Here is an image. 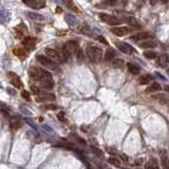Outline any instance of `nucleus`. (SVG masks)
<instances>
[{
    "label": "nucleus",
    "mask_w": 169,
    "mask_h": 169,
    "mask_svg": "<svg viewBox=\"0 0 169 169\" xmlns=\"http://www.w3.org/2000/svg\"><path fill=\"white\" fill-rule=\"evenodd\" d=\"M86 53L92 61H99L103 58V50L95 44H89L86 50Z\"/></svg>",
    "instance_id": "nucleus-1"
},
{
    "label": "nucleus",
    "mask_w": 169,
    "mask_h": 169,
    "mask_svg": "<svg viewBox=\"0 0 169 169\" xmlns=\"http://www.w3.org/2000/svg\"><path fill=\"white\" fill-rule=\"evenodd\" d=\"M39 82L41 84V87H44V89H52L54 87V80L52 75H51L50 72L44 70V73L41 75L40 79H39Z\"/></svg>",
    "instance_id": "nucleus-2"
},
{
    "label": "nucleus",
    "mask_w": 169,
    "mask_h": 169,
    "mask_svg": "<svg viewBox=\"0 0 169 169\" xmlns=\"http://www.w3.org/2000/svg\"><path fill=\"white\" fill-rule=\"evenodd\" d=\"M46 55L49 59H51V60L54 61V63H56L65 61V59H63V57L61 56V54L59 53L58 51L54 50V49L47 48L46 49Z\"/></svg>",
    "instance_id": "nucleus-3"
},
{
    "label": "nucleus",
    "mask_w": 169,
    "mask_h": 169,
    "mask_svg": "<svg viewBox=\"0 0 169 169\" xmlns=\"http://www.w3.org/2000/svg\"><path fill=\"white\" fill-rule=\"evenodd\" d=\"M99 18H101V20H103L104 22L108 23L109 25H118V24H121L122 22H123L121 19L116 18L115 16L106 14V13H101V14H99Z\"/></svg>",
    "instance_id": "nucleus-4"
},
{
    "label": "nucleus",
    "mask_w": 169,
    "mask_h": 169,
    "mask_svg": "<svg viewBox=\"0 0 169 169\" xmlns=\"http://www.w3.org/2000/svg\"><path fill=\"white\" fill-rule=\"evenodd\" d=\"M37 60L41 63L42 66H44L46 68H49V69H52V70H57L58 68V63H54L51 59H49L47 56L44 55H38L37 56Z\"/></svg>",
    "instance_id": "nucleus-5"
},
{
    "label": "nucleus",
    "mask_w": 169,
    "mask_h": 169,
    "mask_svg": "<svg viewBox=\"0 0 169 169\" xmlns=\"http://www.w3.org/2000/svg\"><path fill=\"white\" fill-rule=\"evenodd\" d=\"M116 46H117L118 50L122 51V52L125 54H132L133 52H134V48H133L131 44H127V42H124V41L118 42Z\"/></svg>",
    "instance_id": "nucleus-6"
},
{
    "label": "nucleus",
    "mask_w": 169,
    "mask_h": 169,
    "mask_svg": "<svg viewBox=\"0 0 169 169\" xmlns=\"http://www.w3.org/2000/svg\"><path fill=\"white\" fill-rule=\"evenodd\" d=\"M110 31L115 35V36H125L128 33H130L132 30L127 27H117V28H111Z\"/></svg>",
    "instance_id": "nucleus-7"
},
{
    "label": "nucleus",
    "mask_w": 169,
    "mask_h": 169,
    "mask_svg": "<svg viewBox=\"0 0 169 169\" xmlns=\"http://www.w3.org/2000/svg\"><path fill=\"white\" fill-rule=\"evenodd\" d=\"M24 4L29 5L32 9H35V10H39V9H42V7L46 5L44 1H41V0H30V1H23Z\"/></svg>",
    "instance_id": "nucleus-8"
},
{
    "label": "nucleus",
    "mask_w": 169,
    "mask_h": 169,
    "mask_svg": "<svg viewBox=\"0 0 169 169\" xmlns=\"http://www.w3.org/2000/svg\"><path fill=\"white\" fill-rule=\"evenodd\" d=\"M9 78L12 84H14V87L16 88H21L22 87V82L20 80V78L18 77V75L14 72H9Z\"/></svg>",
    "instance_id": "nucleus-9"
},
{
    "label": "nucleus",
    "mask_w": 169,
    "mask_h": 169,
    "mask_svg": "<svg viewBox=\"0 0 169 169\" xmlns=\"http://www.w3.org/2000/svg\"><path fill=\"white\" fill-rule=\"evenodd\" d=\"M151 37V34L148 33V32H140V33H136L135 35H133L131 38L133 40L136 41H141V40H146V39H149Z\"/></svg>",
    "instance_id": "nucleus-10"
},
{
    "label": "nucleus",
    "mask_w": 169,
    "mask_h": 169,
    "mask_svg": "<svg viewBox=\"0 0 169 169\" xmlns=\"http://www.w3.org/2000/svg\"><path fill=\"white\" fill-rule=\"evenodd\" d=\"M11 14L9 11L0 10V23H7L10 20Z\"/></svg>",
    "instance_id": "nucleus-11"
},
{
    "label": "nucleus",
    "mask_w": 169,
    "mask_h": 169,
    "mask_svg": "<svg viewBox=\"0 0 169 169\" xmlns=\"http://www.w3.org/2000/svg\"><path fill=\"white\" fill-rule=\"evenodd\" d=\"M161 90H162V86L160 84H157V82H153V84H150L149 87L146 89V91L150 92V93H154V92H159Z\"/></svg>",
    "instance_id": "nucleus-12"
},
{
    "label": "nucleus",
    "mask_w": 169,
    "mask_h": 169,
    "mask_svg": "<svg viewBox=\"0 0 169 169\" xmlns=\"http://www.w3.org/2000/svg\"><path fill=\"white\" fill-rule=\"evenodd\" d=\"M140 47L142 49H153L157 47V42H154V41L152 40H146L144 42H141Z\"/></svg>",
    "instance_id": "nucleus-13"
},
{
    "label": "nucleus",
    "mask_w": 169,
    "mask_h": 169,
    "mask_svg": "<svg viewBox=\"0 0 169 169\" xmlns=\"http://www.w3.org/2000/svg\"><path fill=\"white\" fill-rule=\"evenodd\" d=\"M145 169H159V164L155 159H151L145 164Z\"/></svg>",
    "instance_id": "nucleus-14"
},
{
    "label": "nucleus",
    "mask_w": 169,
    "mask_h": 169,
    "mask_svg": "<svg viewBox=\"0 0 169 169\" xmlns=\"http://www.w3.org/2000/svg\"><path fill=\"white\" fill-rule=\"evenodd\" d=\"M55 99V96L52 94H44V95H40V96H37L36 97V101H54Z\"/></svg>",
    "instance_id": "nucleus-15"
},
{
    "label": "nucleus",
    "mask_w": 169,
    "mask_h": 169,
    "mask_svg": "<svg viewBox=\"0 0 169 169\" xmlns=\"http://www.w3.org/2000/svg\"><path fill=\"white\" fill-rule=\"evenodd\" d=\"M10 127L12 129H18L21 127V122L17 117H12L10 119Z\"/></svg>",
    "instance_id": "nucleus-16"
},
{
    "label": "nucleus",
    "mask_w": 169,
    "mask_h": 169,
    "mask_svg": "<svg viewBox=\"0 0 169 169\" xmlns=\"http://www.w3.org/2000/svg\"><path fill=\"white\" fill-rule=\"evenodd\" d=\"M168 54H162V55L160 56V59H159V63L160 65L162 66L163 68H167L168 67Z\"/></svg>",
    "instance_id": "nucleus-17"
},
{
    "label": "nucleus",
    "mask_w": 169,
    "mask_h": 169,
    "mask_svg": "<svg viewBox=\"0 0 169 169\" xmlns=\"http://www.w3.org/2000/svg\"><path fill=\"white\" fill-rule=\"evenodd\" d=\"M127 69H128L129 72L132 73V74H134V75H136V74H138V73H140V68H138V66H135V65H133V63H127Z\"/></svg>",
    "instance_id": "nucleus-18"
},
{
    "label": "nucleus",
    "mask_w": 169,
    "mask_h": 169,
    "mask_svg": "<svg viewBox=\"0 0 169 169\" xmlns=\"http://www.w3.org/2000/svg\"><path fill=\"white\" fill-rule=\"evenodd\" d=\"M114 57H115V51L111 48L108 49L106 51V53H105V60H112Z\"/></svg>",
    "instance_id": "nucleus-19"
},
{
    "label": "nucleus",
    "mask_w": 169,
    "mask_h": 169,
    "mask_svg": "<svg viewBox=\"0 0 169 169\" xmlns=\"http://www.w3.org/2000/svg\"><path fill=\"white\" fill-rule=\"evenodd\" d=\"M125 20H126V22H127V23L130 24V25H132V27H134V28H141V24L134 19V17L128 16V17H126Z\"/></svg>",
    "instance_id": "nucleus-20"
},
{
    "label": "nucleus",
    "mask_w": 169,
    "mask_h": 169,
    "mask_svg": "<svg viewBox=\"0 0 169 169\" xmlns=\"http://www.w3.org/2000/svg\"><path fill=\"white\" fill-rule=\"evenodd\" d=\"M152 79H153V77H152L151 75L147 74V75H143V76H141L138 82H140V84H148Z\"/></svg>",
    "instance_id": "nucleus-21"
},
{
    "label": "nucleus",
    "mask_w": 169,
    "mask_h": 169,
    "mask_svg": "<svg viewBox=\"0 0 169 169\" xmlns=\"http://www.w3.org/2000/svg\"><path fill=\"white\" fill-rule=\"evenodd\" d=\"M23 44L27 47V49H33L36 44H35V40L32 37H28L23 40Z\"/></svg>",
    "instance_id": "nucleus-22"
},
{
    "label": "nucleus",
    "mask_w": 169,
    "mask_h": 169,
    "mask_svg": "<svg viewBox=\"0 0 169 169\" xmlns=\"http://www.w3.org/2000/svg\"><path fill=\"white\" fill-rule=\"evenodd\" d=\"M14 54L18 57H25L27 56V51L24 49H20V48H15L14 49Z\"/></svg>",
    "instance_id": "nucleus-23"
},
{
    "label": "nucleus",
    "mask_w": 169,
    "mask_h": 169,
    "mask_svg": "<svg viewBox=\"0 0 169 169\" xmlns=\"http://www.w3.org/2000/svg\"><path fill=\"white\" fill-rule=\"evenodd\" d=\"M144 56L148 59H154L157 57V53L154 51H146V52H144Z\"/></svg>",
    "instance_id": "nucleus-24"
},
{
    "label": "nucleus",
    "mask_w": 169,
    "mask_h": 169,
    "mask_svg": "<svg viewBox=\"0 0 169 169\" xmlns=\"http://www.w3.org/2000/svg\"><path fill=\"white\" fill-rule=\"evenodd\" d=\"M154 98L159 101L160 104H166L167 101H168V98L165 94H160V95H155Z\"/></svg>",
    "instance_id": "nucleus-25"
},
{
    "label": "nucleus",
    "mask_w": 169,
    "mask_h": 169,
    "mask_svg": "<svg viewBox=\"0 0 169 169\" xmlns=\"http://www.w3.org/2000/svg\"><path fill=\"white\" fill-rule=\"evenodd\" d=\"M28 16H30L32 19H35V20H44V16L42 15H39V14H36V13H32V12H29L28 13Z\"/></svg>",
    "instance_id": "nucleus-26"
},
{
    "label": "nucleus",
    "mask_w": 169,
    "mask_h": 169,
    "mask_svg": "<svg viewBox=\"0 0 169 169\" xmlns=\"http://www.w3.org/2000/svg\"><path fill=\"white\" fill-rule=\"evenodd\" d=\"M108 163L113 165V166H116V167H119V165H121V161H119L117 157H109Z\"/></svg>",
    "instance_id": "nucleus-27"
},
{
    "label": "nucleus",
    "mask_w": 169,
    "mask_h": 169,
    "mask_svg": "<svg viewBox=\"0 0 169 169\" xmlns=\"http://www.w3.org/2000/svg\"><path fill=\"white\" fill-rule=\"evenodd\" d=\"M20 111H21V113H23L24 115H27V116H32V115H33V113L30 111V109L27 108L25 106H20Z\"/></svg>",
    "instance_id": "nucleus-28"
},
{
    "label": "nucleus",
    "mask_w": 169,
    "mask_h": 169,
    "mask_svg": "<svg viewBox=\"0 0 169 169\" xmlns=\"http://www.w3.org/2000/svg\"><path fill=\"white\" fill-rule=\"evenodd\" d=\"M162 157V166L164 169H168V157H167V155L165 154V153H163V155H161Z\"/></svg>",
    "instance_id": "nucleus-29"
},
{
    "label": "nucleus",
    "mask_w": 169,
    "mask_h": 169,
    "mask_svg": "<svg viewBox=\"0 0 169 169\" xmlns=\"http://www.w3.org/2000/svg\"><path fill=\"white\" fill-rule=\"evenodd\" d=\"M112 65H113L115 68H121L122 66L124 65V60H123V59H121V58L113 59V61H112Z\"/></svg>",
    "instance_id": "nucleus-30"
},
{
    "label": "nucleus",
    "mask_w": 169,
    "mask_h": 169,
    "mask_svg": "<svg viewBox=\"0 0 169 169\" xmlns=\"http://www.w3.org/2000/svg\"><path fill=\"white\" fill-rule=\"evenodd\" d=\"M91 150L93 152V154H95L97 157H103V151L96 147H91Z\"/></svg>",
    "instance_id": "nucleus-31"
},
{
    "label": "nucleus",
    "mask_w": 169,
    "mask_h": 169,
    "mask_svg": "<svg viewBox=\"0 0 169 169\" xmlns=\"http://www.w3.org/2000/svg\"><path fill=\"white\" fill-rule=\"evenodd\" d=\"M41 128H42V130H44L46 132L50 133V134H54V130L52 127H50L49 125H47V124H44V125L41 126Z\"/></svg>",
    "instance_id": "nucleus-32"
},
{
    "label": "nucleus",
    "mask_w": 169,
    "mask_h": 169,
    "mask_svg": "<svg viewBox=\"0 0 169 169\" xmlns=\"http://www.w3.org/2000/svg\"><path fill=\"white\" fill-rule=\"evenodd\" d=\"M66 21L69 24H71V25H73L75 22V17H73L72 15H67V16H66Z\"/></svg>",
    "instance_id": "nucleus-33"
},
{
    "label": "nucleus",
    "mask_w": 169,
    "mask_h": 169,
    "mask_svg": "<svg viewBox=\"0 0 169 169\" xmlns=\"http://www.w3.org/2000/svg\"><path fill=\"white\" fill-rule=\"evenodd\" d=\"M44 109H46V110H52V111H54V110H57V106H56V105H53V104L46 105V106H44Z\"/></svg>",
    "instance_id": "nucleus-34"
},
{
    "label": "nucleus",
    "mask_w": 169,
    "mask_h": 169,
    "mask_svg": "<svg viewBox=\"0 0 169 169\" xmlns=\"http://www.w3.org/2000/svg\"><path fill=\"white\" fill-rule=\"evenodd\" d=\"M76 53H77V59L79 61H82V59H84V52H82V50H78Z\"/></svg>",
    "instance_id": "nucleus-35"
},
{
    "label": "nucleus",
    "mask_w": 169,
    "mask_h": 169,
    "mask_svg": "<svg viewBox=\"0 0 169 169\" xmlns=\"http://www.w3.org/2000/svg\"><path fill=\"white\" fill-rule=\"evenodd\" d=\"M25 122H27V124H29L30 126H31L32 128L35 129V130H37V126L35 125V124L33 123V122L31 121V119H29V118H25Z\"/></svg>",
    "instance_id": "nucleus-36"
},
{
    "label": "nucleus",
    "mask_w": 169,
    "mask_h": 169,
    "mask_svg": "<svg viewBox=\"0 0 169 169\" xmlns=\"http://www.w3.org/2000/svg\"><path fill=\"white\" fill-rule=\"evenodd\" d=\"M97 40H99L101 42V44H108V41H107V39L105 38V37L103 36H97Z\"/></svg>",
    "instance_id": "nucleus-37"
},
{
    "label": "nucleus",
    "mask_w": 169,
    "mask_h": 169,
    "mask_svg": "<svg viewBox=\"0 0 169 169\" xmlns=\"http://www.w3.org/2000/svg\"><path fill=\"white\" fill-rule=\"evenodd\" d=\"M31 89H32V91H33L34 93H36V94H39V93H40V89H39L38 87H36V86H32Z\"/></svg>",
    "instance_id": "nucleus-38"
},
{
    "label": "nucleus",
    "mask_w": 169,
    "mask_h": 169,
    "mask_svg": "<svg viewBox=\"0 0 169 169\" xmlns=\"http://www.w3.org/2000/svg\"><path fill=\"white\" fill-rule=\"evenodd\" d=\"M21 95H22V97H23V98H25V99H30V93H29V92H28V91H22Z\"/></svg>",
    "instance_id": "nucleus-39"
},
{
    "label": "nucleus",
    "mask_w": 169,
    "mask_h": 169,
    "mask_svg": "<svg viewBox=\"0 0 169 169\" xmlns=\"http://www.w3.org/2000/svg\"><path fill=\"white\" fill-rule=\"evenodd\" d=\"M58 119L61 122H66V117H65V113L63 112H60V113L58 114Z\"/></svg>",
    "instance_id": "nucleus-40"
},
{
    "label": "nucleus",
    "mask_w": 169,
    "mask_h": 169,
    "mask_svg": "<svg viewBox=\"0 0 169 169\" xmlns=\"http://www.w3.org/2000/svg\"><path fill=\"white\" fill-rule=\"evenodd\" d=\"M75 138H76V141H77V142H79L80 144H82V145H86V141H84V140L78 138V136H75Z\"/></svg>",
    "instance_id": "nucleus-41"
},
{
    "label": "nucleus",
    "mask_w": 169,
    "mask_h": 169,
    "mask_svg": "<svg viewBox=\"0 0 169 169\" xmlns=\"http://www.w3.org/2000/svg\"><path fill=\"white\" fill-rule=\"evenodd\" d=\"M155 75H157V77L159 78H161V79H163V80H166V78L164 77V76H163L162 74H161V73H159V72H155Z\"/></svg>",
    "instance_id": "nucleus-42"
},
{
    "label": "nucleus",
    "mask_w": 169,
    "mask_h": 169,
    "mask_svg": "<svg viewBox=\"0 0 169 169\" xmlns=\"http://www.w3.org/2000/svg\"><path fill=\"white\" fill-rule=\"evenodd\" d=\"M7 91H9V92H11V94H12V95H15V94H16V93H15V91H14V90H13V89H10V88L7 89Z\"/></svg>",
    "instance_id": "nucleus-43"
}]
</instances>
